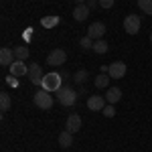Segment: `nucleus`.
I'll list each match as a JSON object with an SVG mask.
<instances>
[{
    "label": "nucleus",
    "instance_id": "f257e3e1",
    "mask_svg": "<svg viewBox=\"0 0 152 152\" xmlns=\"http://www.w3.org/2000/svg\"><path fill=\"white\" fill-rule=\"evenodd\" d=\"M61 81H63V77H61L59 73H55V71H51V73H45L41 87H43L45 91H49V94H53V91H59V89L63 87Z\"/></svg>",
    "mask_w": 152,
    "mask_h": 152
},
{
    "label": "nucleus",
    "instance_id": "f03ea898",
    "mask_svg": "<svg viewBox=\"0 0 152 152\" xmlns=\"http://www.w3.org/2000/svg\"><path fill=\"white\" fill-rule=\"evenodd\" d=\"M77 95L79 94H75V89H71V87H61L57 91V99H59V104L61 105H73L75 102H77Z\"/></svg>",
    "mask_w": 152,
    "mask_h": 152
},
{
    "label": "nucleus",
    "instance_id": "7ed1b4c3",
    "mask_svg": "<svg viewBox=\"0 0 152 152\" xmlns=\"http://www.w3.org/2000/svg\"><path fill=\"white\" fill-rule=\"evenodd\" d=\"M35 105L39 110H51L53 107V97H51V94L45 91V89L37 91L35 94Z\"/></svg>",
    "mask_w": 152,
    "mask_h": 152
},
{
    "label": "nucleus",
    "instance_id": "20e7f679",
    "mask_svg": "<svg viewBox=\"0 0 152 152\" xmlns=\"http://www.w3.org/2000/svg\"><path fill=\"white\" fill-rule=\"evenodd\" d=\"M124 28H126L128 35H136L140 31V16L138 14H128L124 18Z\"/></svg>",
    "mask_w": 152,
    "mask_h": 152
},
{
    "label": "nucleus",
    "instance_id": "39448f33",
    "mask_svg": "<svg viewBox=\"0 0 152 152\" xmlns=\"http://www.w3.org/2000/svg\"><path fill=\"white\" fill-rule=\"evenodd\" d=\"M107 75L112 79H122L126 77V63L124 61H114L110 67H107Z\"/></svg>",
    "mask_w": 152,
    "mask_h": 152
},
{
    "label": "nucleus",
    "instance_id": "423d86ee",
    "mask_svg": "<svg viewBox=\"0 0 152 152\" xmlns=\"http://www.w3.org/2000/svg\"><path fill=\"white\" fill-rule=\"evenodd\" d=\"M65 61H67V53H65L63 49H53V51L49 53V57H47V63H49V65H53V67L63 65Z\"/></svg>",
    "mask_w": 152,
    "mask_h": 152
},
{
    "label": "nucleus",
    "instance_id": "0eeeda50",
    "mask_svg": "<svg viewBox=\"0 0 152 152\" xmlns=\"http://www.w3.org/2000/svg\"><path fill=\"white\" fill-rule=\"evenodd\" d=\"M104 35H105V24L104 23L89 24V28H87V37H89V39L97 41V39H104Z\"/></svg>",
    "mask_w": 152,
    "mask_h": 152
},
{
    "label": "nucleus",
    "instance_id": "6e6552de",
    "mask_svg": "<svg viewBox=\"0 0 152 152\" xmlns=\"http://www.w3.org/2000/svg\"><path fill=\"white\" fill-rule=\"evenodd\" d=\"M28 77H31V81L35 83V85H41L43 83V69H41V65L39 63H33V65H28Z\"/></svg>",
    "mask_w": 152,
    "mask_h": 152
},
{
    "label": "nucleus",
    "instance_id": "1a4fd4ad",
    "mask_svg": "<svg viewBox=\"0 0 152 152\" xmlns=\"http://www.w3.org/2000/svg\"><path fill=\"white\" fill-rule=\"evenodd\" d=\"M8 69H10V75H14V77H23V75H26V73H28L26 63H24V61H18V59L12 63Z\"/></svg>",
    "mask_w": 152,
    "mask_h": 152
},
{
    "label": "nucleus",
    "instance_id": "9d476101",
    "mask_svg": "<svg viewBox=\"0 0 152 152\" xmlns=\"http://www.w3.org/2000/svg\"><path fill=\"white\" fill-rule=\"evenodd\" d=\"M65 126H67V132H71V134H75V132H79L81 130V118L77 116V114H71L69 118H67V122H65Z\"/></svg>",
    "mask_w": 152,
    "mask_h": 152
},
{
    "label": "nucleus",
    "instance_id": "9b49d317",
    "mask_svg": "<svg viewBox=\"0 0 152 152\" xmlns=\"http://www.w3.org/2000/svg\"><path fill=\"white\" fill-rule=\"evenodd\" d=\"M87 107H89L91 112H102L105 107V97H102V95H91V97L87 99Z\"/></svg>",
    "mask_w": 152,
    "mask_h": 152
},
{
    "label": "nucleus",
    "instance_id": "f8f14e48",
    "mask_svg": "<svg viewBox=\"0 0 152 152\" xmlns=\"http://www.w3.org/2000/svg\"><path fill=\"white\" fill-rule=\"evenodd\" d=\"M12 57H14V51H12V49H8V47L0 49V65H2V67H10L12 63H14Z\"/></svg>",
    "mask_w": 152,
    "mask_h": 152
},
{
    "label": "nucleus",
    "instance_id": "ddd939ff",
    "mask_svg": "<svg viewBox=\"0 0 152 152\" xmlns=\"http://www.w3.org/2000/svg\"><path fill=\"white\" fill-rule=\"evenodd\" d=\"M87 16H89V8H87L85 4H75V8H73V18H75L77 23H83Z\"/></svg>",
    "mask_w": 152,
    "mask_h": 152
},
{
    "label": "nucleus",
    "instance_id": "4468645a",
    "mask_svg": "<svg viewBox=\"0 0 152 152\" xmlns=\"http://www.w3.org/2000/svg\"><path fill=\"white\" fill-rule=\"evenodd\" d=\"M120 99H122V89H120V87H110L107 94H105V102L114 105L116 102H120Z\"/></svg>",
    "mask_w": 152,
    "mask_h": 152
},
{
    "label": "nucleus",
    "instance_id": "2eb2a0df",
    "mask_svg": "<svg viewBox=\"0 0 152 152\" xmlns=\"http://www.w3.org/2000/svg\"><path fill=\"white\" fill-rule=\"evenodd\" d=\"M110 79H112V77H110L107 73H99V75L94 79V85L97 87V89H104V87L110 85Z\"/></svg>",
    "mask_w": 152,
    "mask_h": 152
},
{
    "label": "nucleus",
    "instance_id": "dca6fc26",
    "mask_svg": "<svg viewBox=\"0 0 152 152\" xmlns=\"http://www.w3.org/2000/svg\"><path fill=\"white\" fill-rule=\"evenodd\" d=\"M59 144H61V148H69L71 144H73V134L71 132H61L59 134Z\"/></svg>",
    "mask_w": 152,
    "mask_h": 152
},
{
    "label": "nucleus",
    "instance_id": "f3484780",
    "mask_svg": "<svg viewBox=\"0 0 152 152\" xmlns=\"http://www.w3.org/2000/svg\"><path fill=\"white\" fill-rule=\"evenodd\" d=\"M12 51H14V59H18V61L28 59V47L26 45H18V47H14Z\"/></svg>",
    "mask_w": 152,
    "mask_h": 152
},
{
    "label": "nucleus",
    "instance_id": "a211bd4d",
    "mask_svg": "<svg viewBox=\"0 0 152 152\" xmlns=\"http://www.w3.org/2000/svg\"><path fill=\"white\" fill-rule=\"evenodd\" d=\"M59 23H61L59 16H43V18H41V24H43L45 28H53V26H57Z\"/></svg>",
    "mask_w": 152,
    "mask_h": 152
},
{
    "label": "nucleus",
    "instance_id": "6ab92c4d",
    "mask_svg": "<svg viewBox=\"0 0 152 152\" xmlns=\"http://www.w3.org/2000/svg\"><path fill=\"white\" fill-rule=\"evenodd\" d=\"M107 43H105L104 39H97L94 43V53H97V55H104V53H107Z\"/></svg>",
    "mask_w": 152,
    "mask_h": 152
},
{
    "label": "nucleus",
    "instance_id": "aec40b11",
    "mask_svg": "<svg viewBox=\"0 0 152 152\" xmlns=\"http://www.w3.org/2000/svg\"><path fill=\"white\" fill-rule=\"evenodd\" d=\"M0 110H2V112L10 110V95L6 94V91H2V94H0Z\"/></svg>",
    "mask_w": 152,
    "mask_h": 152
},
{
    "label": "nucleus",
    "instance_id": "412c9836",
    "mask_svg": "<svg viewBox=\"0 0 152 152\" xmlns=\"http://www.w3.org/2000/svg\"><path fill=\"white\" fill-rule=\"evenodd\" d=\"M138 6H140L142 12L146 14H152V0H138Z\"/></svg>",
    "mask_w": 152,
    "mask_h": 152
},
{
    "label": "nucleus",
    "instance_id": "4be33fe9",
    "mask_svg": "<svg viewBox=\"0 0 152 152\" xmlns=\"http://www.w3.org/2000/svg\"><path fill=\"white\" fill-rule=\"evenodd\" d=\"M94 39H89V37H83V39H79V45H81L83 49H94Z\"/></svg>",
    "mask_w": 152,
    "mask_h": 152
},
{
    "label": "nucleus",
    "instance_id": "5701e85b",
    "mask_svg": "<svg viewBox=\"0 0 152 152\" xmlns=\"http://www.w3.org/2000/svg\"><path fill=\"white\" fill-rule=\"evenodd\" d=\"M102 114H104L105 118H114V116H116V107H114L112 104H107L104 110H102Z\"/></svg>",
    "mask_w": 152,
    "mask_h": 152
},
{
    "label": "nucleus",
    "instance_id": "b1692460",
    "mask_svg": "<svg viewBox=\"0 0 152 152\" xmlns=\"http://www.w3.org/2000/svg\"><path fill=\"white\" fill-rule=\"evenodd\" d=\"M77 83H85V79H87V71L85 69H79L77 73H75V77H73Z\"/></svg>",
    "mask_w": 152,
    "mask_h": 152
},
{
    "label": "nucleus",
    "instance_id": "393cba45",
    "mask_svg": "<svg viewBox=\"0 0 152 152\" xmlns=\"http://www.w3.org/2000/svg\"><path fill=\"white\" fill-rule=\"evenodd\" d=\"M114 2H116V0H99V6H102V8H112Z\"/></svg>",
    "mask_w": 152,
    "mask_h": 152
},
{
    "label": "nucleus",
    "instance_id": "a878e982",
    "mask_svg": "<svg viewBox=\"0 0 152 152\" xmlns=\"http://www.w3.org/2000/svg\"><path fill=\"white\" fill-rule=\"evenodd\" d=\"M85 6L91 10V8H95V6H97V2H95V0H87V2H85Z\"/></svg>",
    "mask_w": 152,
    "mask_h": 152
},
{
    "label": "nucleus",
    "instance_id": "bb28decb",
    "mask_svg": "<svg viewBox=\"0 0 152 152\" xmlns=\"http://www.w3.org/2000/svg\"><path fill=\"white\" fill-rule=\"evenodd\" d=\"M12 77H14V75H10V77H8V79H6V81L10 83V85H18V81H16V79H12Z\"/></svg>",
    "mask_w": 152,
    "mask_h": 152
},
{
    "label": "nucleus",
    "instance_id": "cd10ccee",
    "mask_svg": "<svg viewBox=\"0 0 152 152\" xmlns=\"http://www.w3.org/2000/svg\"><path fill=\"white\" fill-rule=\"evenodd\" d=\"M73 2H75V4H85L87 0H73Z\"/></svg>",
    "mask_w": 152,
    "mask_h": 152
},
{
    "label": "nucleus",
    "instance_id": "c85d7f7f",
    "mask_svg": "<svg viewBox=\"0 0 152 152\" xmlns=\"http://www.w3.org/2000/svg\"><path fill=\"white\" fill-rule=\"evenodd\" d=\"M150 43H152V33H150Z\"/></svg>",
    "mask_w": 152,
    "mask_h": 152
}]
</instances>
